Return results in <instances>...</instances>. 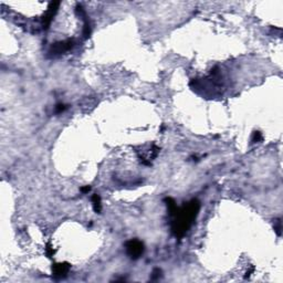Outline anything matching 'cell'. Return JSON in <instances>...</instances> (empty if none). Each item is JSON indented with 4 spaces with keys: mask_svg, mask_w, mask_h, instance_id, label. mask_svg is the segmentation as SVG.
I'll use <instances>...</instances> for the list:
<instances>
[{
    "mask_svg": "<svg viewBox=\"0 0 283 283\" xmlns=\"http://www.w3.org/2000/svg\"><path fill=\"white\" fill-rule=\"evenodd\" d=\"M160 275H162V270L156 268V269H154V271L152 272V280H157V279L160 278Z\"/></svg>",
    "mask_w": 283,
    "mask_h": 283,
    "instance_id": "30bf717a",
    "label": "cell"
},
{
    "mask_svg": "<svg viewBox=\"0 0 283 283\" xmlns=\"http://www.w3.org/2000/svg\"><path fill=\"white\" fill-rule=\"evenodd\" d=\"M92 206L96 214H100L102 210V202H101V197L97 194H94L92 196Z\"/></svg>",
    "mask_w": 283,
    "mask_h": 283,
    "instance_id": "8992f818",
    "label": "cell"
},
{
    "mask_svg": "<svg viewBox=\"0 0 283 283\" xmlns=\"http://www.w3.org/2000/svg\"><path fill=\"white\" fill-rule=\"evenodd\" d=\"M125 248H126V252L129 256L131 259L136 260L139 257L143 254L144 252V244L143 242H141L137 239H132L125 243Z\"/></svg>",
    "mask_w": 283,
    "mask_h": 283,
    "instance_id": "7a4b0ae2",
    "label": "cell"
},
{
    "mask_svg": "<svg viewBox=\"0 0 283 283\" xmlns=\"http://www.w3.org/2000/svg\"><path fill=\"white\" fill-rule=\"evenodd\" d=\"M252 143H258V142L262 141V135L260 132H254L253 133V136H252Z\"/></svg>",
    "mask_w": 283,
    "mask_h": 283,
    "instance_id": "8fae6325",
    "label": "cell"
},
{
    "mask_svg": "<svg viewBox=\"0 0 283 283\" xmlns=\"http://www.w3.org/2000/svg\"><path fill=\"white\" fill-rule=\"evenodd\" d=\"M59 6H60V2H58V1L50 2L49 8H48L46 12L44 14L43 18H42V26H43V29H44V30H46L48 28L50 27L51 22H52V19L54 17V14H56Z\"/></svg>",
    "mask_w": 283,
    "mask_h": 283,
    "instance_id": "3957f363",
    "label": "cell"
},
{
    "mask_svg": "<svg viewBox=\"0 0 283 283\" xmlns=\"http://www.w3.org/2000/svg\"><path fill=\"white\" fill-rule=\"evenodd\" d=\"M91 190V187L90 186H84V187L81 188V192H83V194H86V192H89Z\"/></svg>",
    "mask_w": 283,
    "mask_h": 283,
    "instance_id": "4fadbf2b",
    "label": "cell"
},
{
    "mask_svg": "<svg viewBox=\"0 0 283 283\" xmlns=\"http://www.w3.org/2000/svg\"><path fill=\"white\" fill-rule=\"evenodd\" d=\"M83 36L85 39L91 36V26L90 23L87 22V20H85V23H84V28H83Z\"/></svg>",
    "mask_w": 283,
    "mask_h": 283,
    "instance_id": "52a82bcc",
    "label": "cell"
},
{
    "mask_svg": "<svg viewBox=\"0 0 283 283\" xmlns=\"http://www.w3.org/2000/svg\"><path fill=\"white\" fill-rule=\"evenodd\" d=\"M74 46V41L69 39V40H65V41L62 42H58L52 46L51 48V53L53 54H61V53H64L65 51H69L70 49H72Z\"/></svg>",
    "mask_w": 283,
    "mask_h": 283,
    "instance_id": "5b68a950",
    "label": "cell"
},
{
    "mask_svg": "<svg viewBox=\"0 0 283 283\" xmlns=\"http://www.w3.org/2000/svg\"><path fill=\"white\" fill-rule=\"evenodd\" d=\"M200 210V202L197 199L186 202L182 208H177L174 212L172 231L177 238L184 237L187 232L192 224L196 220Z\"/></svg>",
    "mask_w": 283,
    "mask_h": 283,
    "instance_id": "6da1fadb",
    "label": "cell"
},
{
    "mask_svg": "<svg viewBox=\"0 0 283 283\" xmlns=\"http://www.w3.org/2000/svg\"><path fill=\"white\" fill-rule=\"evenodd\" d=\"M71 268L68 262H61L52 265V275L54 279H63L69 273V270Z\"/></svg>",
    "mask_w": 283,
    "mask_h": 283,
    "instance_id": "277c9868",
    "label": "cell"
},
{
    "mask_svg": "<svg viewBox=\"0 0 283 283\" xmlns=\"http://www.w3.org/2000/svg\"><path fill=\"white\" fill-rule=\"evenodd\" d=\"M66 109H68V106L65 104H58L55 106V112H56V113H62V112L65 111Z\"/></svg>",
    "mask_w": 283,
    "mask_h": 283,
    "instance_id": "7c38bea8",
    "label": "cell"
},
{
    "mask_svg": "<svg viewBox=\"0 0 283 283\" xmlns=\"http://www.w3.org/2000/svg\"><path fill=\"white\" fill-rule=\"evenodd\" d=\"M274 230H275L277 234L280 237L281 233H282V224H281V220L280 219H277L274 221Z\"/></svg>",
    "mask_w": 283,
    "mask_h": 283,
    "instance_id": "ba28073f",
    "label": "cell"
},
{
    "mask_svg": "<svg viewBox=\"0 0 283 283\" xmlns=\"http://www.w3.org/2000/svg\"><path fill=\"white\" fill-rule=\"evenodd\" d=\"M54 253H55L54 249H53V247L51 246V243L49 242V243L46 244V257H48V258H52Z\"/></svg>",
    "mask_w": 283,
    "mask_h": 283,
    "instance_id": "9c48e42d",
    "label": "cell"
}]
</instances>
